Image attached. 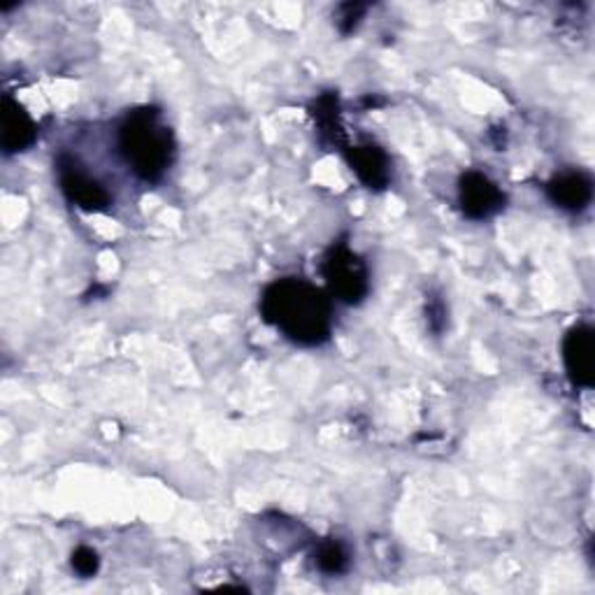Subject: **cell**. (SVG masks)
Returning <instances> with one entry per match:
<instances>
[{"mask_svg":"<svg viewBox=\"0 0 595 595\" xmlns=\"http://www.w3.org/2000/svg\"><path fill=\"white\" fill-rule=\"evenodd\" d=\"M347 163L356 177L361 179V184L372 188V192H382L391 182V161L387 152L377 145H359L347 150Z\"/></svg>","mask_w":595,"mask_h":595,"instance_id":"obj_7","label":"cell"},{"mask_svg":"<svg viewBox=\"0 0 595 595\" xmlns=\"http://www.w3.org/2000/svg\"><path fill=\"white\" fill-rule=\"evenodd\" d=\"M363 12H366V6H353V3L342 6V8H340V17H338L340 31H342L345 35L351 33L356 27H359V21H361Z\"/></svg>","mask_w":595,"mask_h":595,"instance_id":"obj_13","label":"cell"},{"mask_svg":"<svg viewBox=\"0 0 595 595\" xmlns=\"http://www.w3.org/2000/svg\"><path fill=\"white\" fill-rule=\"evenodd\" d=\"M315 563L324 575H342L349 567V554L338 540H326L317 546Z\"/></svg>","mask_w":595,"mask_h":595,"instance_id":"obj_11","label":"cell"},{"mask_svg":"<svg viewBox=\"0 0 595 595\" xmlns=\"http://www.w3.org/2000/svg\"><path fill=\"white\" fill-rule=\"evenodd\" d=\"M0 119H3V137H0V145H3L6 154L27 152L38 140V126L31 114L12 96L3 99V112H0Z\"/></svg>","mask_w":595,"mask_h":595,"instance_id":"obj_8","label":"cell"},{"mask_svg":"<svg viewBox=\"0 0 595 595\" xmlns=\"http://www.w3.org/2000/svg\"><path fill=\"white\" fill-rule=\"evenodd\" d=\"M73 567H75L78 575L93 577V575L99 573L101 558H99L96 552L91 550V546H78V550L73 552Z\"/></svg>","mask_w":595,"mask_h":595,"instance_id":"obj_12","label":"cell"},{"mask_svg":"<svg viewBox=\"0 0 595 595\" xmlns=\"http://www.w3.org/2000/svg\"><path fill=\"white\" fill-rule=\"evenodd\" d=\"M119 152L140 179H161L175 156V140L171 129L161 124V112L154 107L131 112L119 129Z\"/></svg>","mask_w":595,"mask_h":595,"instance_id":"obj_2","label":"cell"},{"mask_svg":"<svg viewBox=\"0 0 595 595\" xmlns=\"http://www.w3.org/2000/svg\"><path fill=\"white\" fill-rule=\"evenodd\" d=\"M312 116L319 126V133L330 142H338L340 137V122H338V96L336 93H324L315 103Z\"/></svg>","mask_w":595,"mask_h":595,"instance_id":"obj_10","label":"cell"},{"mask_svg":"<svg viewBox=\"0 0 595 595\" xmlns=\"http://www.w3.org/2000/svg\"><path fill=\"white\" fill-rule=\"evenodd\" d=\"M57 168H59L61 192L65 194L70 203H75L78 207L86 212H101L110 207L112 196L107 194V188L99 179H93L78 163V158L61 154Z\"/></svg>","mask_w":595,"mask_h":595,"instance_id":"obj_4","label":"cell"},{"mask_svg":"<svg viewBox=\"0 0 595 595\" xmlns=\"http://www.w3.org/2000/svg\"><path fill=\"white\" fill-rule=\"evenodd\" d=\"M444 305L440 302V300H431V305H428V321H431V328L435 330V332H440L442 330V326H444Z\"/></svg>","mask_w":595,"mask_h":595,"instance_id":"obj_14","label":"cell"},{"mask_svg":"<svg viewBox=\"0 0 595 595\" xmlns=\"http://www.w3.org/2000/svg\"><path fill=\"white\" fill-rule=\"evenodd\" d=\"M563 363L570 382L591 389L595 382V336L591 326H575L563 340Z\"/></svg>","mask_w":595,"mask_h":595,"instance_id":"obj_6","label":"cell"},{"mask_svg":"<svg viewBox=\"0 0 595 595\" xmlns=\"http://www.w3.org/2000/svg\"><path fill=\"white\" fill-rule=\"evenodd\" d=\"M459 203L468 219L484 222L505 207V194L484 173L470 171L459 182Z\"/></svg>","mask_w":595,"mask_h":595,"instance_id":"obj_5","label":"cell"},{"mask_svg":"<svg viewBox=\"0 0 595 595\" xmlns=\"http://www.w3.org/2000/svg\"><path fill=\"white\" fill-rule=\"evenodd\" d=\"M546 196L567 212H582L593 201V182L584 173H563L546 184Z\"/></svg>","mask_w":595,"mask_h":595,"instance_id":"obj_9","label":"cell"},{"mask_svg":"<svg viewBox=\"0 0 595 595\" xmlns=\"http://www.w3.org/2000/svg\"><path fill=\"white\" fill-rule=\"evenodd\" d=\"M324 279L330 294L347 305H359L370 291L368 266L347 245H336L326 254Z\"/></svg>","mask_w":595,"mask_h":595,"instance_id":"obj_3","label":"cell"},{"mask_svg":"<svg viewBox=\"0 0 595 595\" xmlns=\"http://www.w3.org/2000/svg\"><path fill=\"white\" fill-rule=\"evenodd\" d=\"M260 315L289 340L315 347L330 338L332 307L328 296L300 277H284L264 291Z\"/></svg>","mask_w":595,"mask_h":595,"instance_id":"obj_1","label":"cell"}]
</instances>
